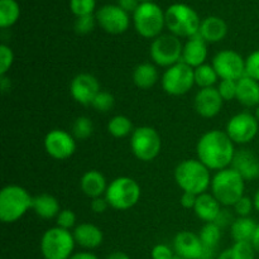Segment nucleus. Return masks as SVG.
Segmentation results:
<instances>
[{"label": "nucleus", "instance_id": "1", "mask_svg": "<svg viewBox=\"0 0 259 259\" xmlns=\"http://www.w3.org/2000/svg\"><path fill=\"white\" fill-rule=\"evenodd\" d=\"M234 142L225 132L212 129L200 137L196 146L197 159L210 171H222L232 166L235 156Z\"/></svg>", "mask_w": 259, "mask_h": 259}, {"label": "nucleus", "instance_id": "2", "mask_svg": "<svg viewBox=\"0 0 259 259\" xmlns=\"http://www.w3.org/2000/svg\"><path fill=\"white\" fill-rule=\"evenodd\" d=\"M175 180L184 192L196 196L205 194L211 186V172L199 159H185L175 168Z\"/></svg>", "mask_w": 259, "mask_h": 259}, {"label": "nucleus", "instance_id": "3", "mask_svg": "<svg viewBox=\"0 0 259 259\" xmlns=\"http://www.w3.org/2000/svg\"><path fill=\"white\" fill-rule=\"evenodd\" d=\"M33 207V197L19 185H8L0 191V220L13 224Z\"/></svg>", "mask_w": 259, "mask_h": 259}, {"label": "nucleus", "instance_id": "4", "mask_svg": "<svg viewBox=\"0 0 259 259\" xmlns=\"http://www.w3.org/2000/svg\"><path fill=\"white\" fill-rule=\"evenodd\" d=\"M210 190L222 206H234L235 202L244 196L245 181L235 169L228 167L215 172Z\"/></svg>", "mask_w": 259, "mask_h": 259}, {"label": "nucleus", "instance_id": "5", "mask_svg": "<svg viewBox=\"0 0 259 259\" xmlns=\"http://www.w3.org/2000/svg\"><path fill=\"white\" fill-rule=\"evenodd\" d=\"M166 15V27L171 34L179 38H191L199 34L200 20L197 13L191 7L186 4H174L167 8L164 12Z\"/></svg>", "mask_w": 259, "mask_h": 259}, {"label": "nucleus", "instance_id": "6", "mask_svg": "<svg viewBox=\"0 0 259 259\" xmlns=\"http://www.w3.org/2000/svg\"><path fill=\"white\" fill-rule=\"evenodd\" d=\"M142 196V190L138 182L128 176L114 179L108 185L105 199L109 206L115 210L125 211L138 204Z\"/></svg>", "mask_w": 259, "mask_h": 259}, {"label": "nucleus", "instance_id": "7", "mask_svg": "<svg viewBox=\"0 0 259 259\" xmlns=\"http://www.w3.org/2000/svg\"><path fill=\"white\" fill-rule=\"evenodd\" d=\"M75 245L72 232L55 227L43 233L39 247L45 259H70Z\"/></svg>", "mask_w": 259, "mask_h": 259}, {"label": "nucleus", "instance_id": "8", "mask_svg": "<svg viewBox=\"0 0 259 259\" xmlns=\"http://www.w3.org/2000/svg\"><path fill=\"white\" fill-rule=\"evenodd\" d=\"M133 23L139 35L154 39L161 35L166 25L164 12L153 2L141 3L133 13Z\"/></svg>", "mask_w": 259, "mask_h": 259}, {"label": "nucleus", "instance_id": "9", "mask_svg": "<svg viewBox=\"0 0 259 259\" xmlns=\"http://www.w3.org/2000/svg\"><path fill=\"white\" fill-rule=\"evenodd\" d=\"M132 153L142 162H152L162 149V139L158 132L148 125L134 129L131 136Z\"/></svg>", "mask_w": 259, "mask_h": 259}, {"label": "nucleus", "instance_id": "10", "mask_svg": "<svg viewBox=\"0 0 259 259\" xmlns=\"http://www.w3.org/2000/svg\"><path fill=\"white\" fill-rule=\"evenodd\" d=\"M182 50L184 45L179 37L174 34H161L152 40L149 56L154 65L168 68L181 61Z\"/></svg>", "mask_w": 259, "mask_h": 259}, {"label": "nucleus", "instance_id": "11", "mask_svg": "<svg viewBox=\"0 0 259 259\" xmlns=\"http://www.w3.org/2000/svg\"><path fill=\"white\" fill-rule=\"evenodd\" d=\"M195 85L194 68L180 61L166 68L162 75V89L171 96H182Z\"/></svg>", "mask_w": 259, "mask_h": 259}, {"label": "nucleus", "instance_id": "12", "mask_svg": "<svg viewBox=\"0 0 259 259\" xmlns=\"http://www.w3.org/2000/svg\"><path fill=\"white\" fill-rule=\"evenodd\" d=\"M259 131V121L255 115L243 111L233 115L227 123L225 133L234 144L250 143L257 137Z\"/></svg>", "mask_w": 259, "mask_h": 259}, {"label": "nucleus", "instance_id": "13", "mask_svg": "<svg viewBox=\"0 0 259 259\" xmlns=\"http://www.w3.org/2000/svg\"><path fill=\"white\" fill-rule=\"evenodd\" d=\"M212 67L220 80L238 81L245 76V60L233 50H223L212 58Z\"/></svg>", "mask_w": 259, "mask_h": 259}, {"label": "nucleus", "instance_id": "14", "mask_svg": "<svg viewBox=\"0 0 259 259\" xmlns=\"http://www.w3.org/2000/svg\"><path fill=\"white\" fill-rule=\"evenodd\" d=\"M45 149L48 156L58 161H65L73 156L76 151V139L68 132L52 129L45 137Z\"/></svg>", "mask_w": 259, "mask_h": 259}, {"label": "nucleus", "instance_id": "15", "mask_svg": "<svg viewBox=\"0 0 259 259\" xmlns=\"http://www.w3.org/2000/svg\"><path fill=\"white\" fill-rule=\"evenodd\" d=\"M96 22L109 34H121L131 24V18L119 5H104L96 12Z\"/></svg>", "mask_w": 259, "mask_h": 259}, {"label": "nucleus", "instance_id": "16", "mask_svg": "<svg viewBox=\"0 0 259 259\" xmlns=\"http://www.w3.org/2000/svg\"><path fill=\"white\" fill-rule=\"evenodd\" d=\"M100 91V83L98 78L88 72L76 75L70 83L71 96L76 103L81 105H91Z\"/></svg>", "mask_w": 259, "mask_h": 259}, {"label": "nucleus", "instance_id": "17", "mask_svg": "<svg viewBox=\"0 0 259 259\" xmlns=\"http://www.w3.org/2000/svg\"><path fill=\"white\" fill-rule=\"evenodd\" d=\"M174 250L176 255L185 259L205 258V248L199 234L189 230L177 233L174 239Z\"/></svg>", "mask_w": 259, "mask_h": 259}, {"label": "nucleus", "instance_id": "18", "mask_svg": "<svg viewBox=\"0 0 259 259\" xmlns=\"http://www.w3.org/2000/svg\"><path fill=\"white\" fill-rule=\"evenodd\" d=\"M224 100L215 88L200 89L194 99V106L196 113L202 118H214L222 111Z\"/></svg>", "mask_w": 259, "mask_h": 259}, {"label": "nucleus", "instance_id": "19", "mask_svg": "<svg viewBox=\"0 0 259 259\" xmlns=\"http://www.w3.org/2000/svg\"><path fill=\"white\" fill-rule=\"evenodd\" d=\"M230 167L235 169L244 181H253L259 177V158L249 149H239L235 152Z\"/></svg>", "mask_w": 259, "mask_h": 259}, {"label": "nucleus", "instance_id": "20", "mask_svg": "<svg viewBox=\"0 0 259 259\" xmlns=\"http://www.w3.org/2000/svg\"><path fill=\"white\" fill-rule=\"evenodd\" d=\"M76 244L85 250H93L100 247L104 242L103 230L91 223H81L72 230Z\"/></svg>", "mask_w": 259, "mask_h": 259}, {"label": "nucleus", "instance_id": "21", "mask_svg": "<svg viewBox=\"0 0 259 259\" xmlns=\"http://www.w3.org/2000/svg\"><path fill=\"white\" fill-rule=\"evenodd\" d=\"M207 58V42L200 34L189 38L184 45L181 61L190 67L196 68L204 65Z\"/></svg>", "mask_w": 259, "mask_h": 259}, {"label": "nucleus", "instance_id": "22", "mask_svg": "<svg viewBox=\"0 0 259 259\" xmlns=\"http://www.w3.org/2000/svg\"><path fill=\"white\" fill-rule=\"evenodd\" d=\"M108 182L105 176L98 169H90L82 175L80 180V189L85 196L90 199L105 196Z\"/></svg>", "mask_w": 259, "mask_h": 259}, {"label": "nucleus", "instance_id": "23", "mask_svg": "<svg viewBox=\"0 0 259 259\" xmlns=\"http://www.w3.org/2000/svg\"><path fill=\"white\" fill-rule=\"evenodd\" d=\"M223 206L211 192H205L197 196L194 211L196 217L204 223H215L222 212Z\"/></svg>", "mask_w": 259, "mask_h": 259}, {"label": "nucleus", "instance_id": "24", "mask_svg": "<svg viewBox=\"0 0 259 259\" xmlns=\"http://www.w3.org/2000/svg\"><path fill=\"white\" fill-rule=\"evenodd\" d=\"M237 100L245 108L259 105V82L249 76H243L237 81Z\"/></svg>", "mask_w": 259, "mask_h": 259}, {"label": "nucleus", "instance_id": "25", "mask_svg": "<svg viewBox=\"0 0 259 259\" xmlns=\"http://www.w3.org/2000/svg\"><path fill=\"white\" fill-rule=\"evenodd\" d=\"M228 25L224 19L219 17H207L201 20L199 34L207 43H218L227 37Z\"/></svg>", "mask_w": 259, "mask_h": 259}, {"label": "nucleus", "instance_id": "26", "mask_svg": "<svg viewBox=\"0 0 259 259\" xmlns=\"http://www.w3.org/2000/svg\"><path fill=\"white\" fill-rule=\"evenodd\" d=\"M133 82L142 90L152 89L159 80V73L156 65L151 62L139 63L133 71Z\"/></svg>", "mask_w": 259, "mask_h": 259}, {"label": "nucleus", "instance_id": "27", "mask_svg": "<svg viewBox=\"0 0 259 259\" xmlns=\"http://www.w3.org/2000/svg\"><path fill=\"white\" fill-rule=\"evenodd\" d=\"M33 211L37 214V217L42 219L50 220L53 218H57L61 209L60 202L53 195L51 194H40L33 197Z\"/></svg>", "mask_w": 259, "mask_h": 259}, {"label": "nucleus", "instance_id": "28", "mask_svg": "<svg viewBox=\"0 0 259 259\" xmlns=\"http://www.w3.org/2000/svg\"><path fill=\"white\" fill-rule=\"evenodd\" d=\"M199 237L205 248V258L211 259L222 239V228L217 223H205L200 229Z\"/></svg>", "mask_w": 259, "mask_h": 259}, {"label": "nucleus", "instance_id": "29", "mask_svg": "<svg viewBox=\"0 0 259 259\" xmlns=\"http://www.w3.org/2000/svg\"><path fill=\"white\" fill-rule=\"evenodd\" d=\"M258 224L250 217H238L230 225V235L234 242H252Z\"/></svg>", "mask_w": 259, "mask_h": 259}, {"label": "nucleus", "instance_id": "30", "mask_svg": "<svg viewBox=\"0 0 259 259\" xmlns=\"http://www.w3.org/2000/svg\"><path fill=\"white\" fill-rule=\"evenodd\" d=\"M20 15V8L15 0H0V28L12 27Z\"/></svg>", "mask_w": 259, "mask_h": 259}, {"label": "nucleus", "instance_id": "31", "mask_svg": "<svg viewBox=\"0 0 259 259\" xmlns=\"http://www.w3.org/2000/svg\"><path fill=\"white\" fill-rule=\"evenodd\" d=\"M108 132L114 138H125L134 132L133 123L125 115H115L109 120Z\"/></svg>", "mask_w": 259, "mask_h": 259}, {"label": "nucleus", "instance_id": "32", "mask_svg": "<svg viewBox=\"0 0 259 259\" xmlns=\"http://www.w3.org/2000/svg\"><path fill=\"white\" fill-rule=\"evenodd\" d=\"M194 75L195 85L199 86L200 89L214 88V85L219 80V76H218L215 68L212 67V65H207V63L194 68Z\"/></svg>", "mask_w": 259, "mask_h": 259}, {"label": "nucleus", "instance_id": "33", "mask_svg": "<svg viewBox=\"0 0 259 259\" xmlns=\"http://www.w3.org/2000/svg\"><path fill=\"white\" fill-rule=\"evenodd\" d=\"M94 133V124L89 116H78L75 119L72 124V131L71 134L78 141H85L90 138Z\"/></svg>", "mask_w": 259, "mask_h": 259}, {"label": "nucleus", "instance_id": "34", "mask_svg": "<svg viewBox=\"0 0 259 259\" xmlns=\"http://www.w3.org/2000/svg\"><path fill=\"white\" fill-rule=\"evenodd\" d=\"M255 253L250 242H235L230 248L232 259H255Z\"/></svg>", "mask_w": 259, "mask_h": 259}, {"label": "nucleus", "instance_id": "35", "mask_svg": "<svg viewBox=\"0 0 259 259\" xmlns=\"http://www.w3.org/2000/svg\"><path fill=\"white\" fill-rule=\"evenodd\" d=\"M114 104H115V99H114L113 94L101 90L100 93L96 95V98L94 99L91 106H93L96 111H99V113H108V111L113 108Z\"/></svg>", "mask_w": 259, "mask_h": 259}, {"label": "nucleus", "instance_id": "36", "mask_svg": "<svg viewBox=\"0 0 259 259\" xmlns=\"http://www.w3.org/2000/svg\"><path fill=\"white\" fill-rule=\"evenodd\" d=\"M70 9L76 18L90 15L95 9V0H70Z\"/></svg>", "mask_w": 259, "mask_h": 259}, {"label": "nucleus", "instance_id": "37", "mask_svg": "<svg viewBox=\"0 0 259 259\" xmlns=\"http://www.w3.org/2000/svg\"><path fill=\"white\" fill-rule=\"evenodd\" d=\"M96 24H98V22H96V17H94L93 14L83 15V17L76 18V22H75V25H73V28H75V32L77 33V34L83 35L93 32Z\"/></svg>", "mask_w": 259, "mask_h": 259}, {"label": "nucleus", "instance_id": "38", "mask_svg": "<svg viewBox=\"0 0 259 259\" xmlns=\"http://www.w3.org/2000/svg\"><path fill=\"white\" fill-rule=\"evenodd\" d=\"M14 63V53L7 45H0V76H5Z\"/></svg>", "mask_w": 259, "mask_h": 259}, {"label": "nucleus", "instance_id": "39", "mask_svg": "<svg viewBox=\"0 0 259 259\" xmlns=\"http://www.w3.org/2000/svg\"><path fill=\"white\" fill-rule=\"evenodd\" d=\"M76 214L70 209H62L60 214L56 218V227H60L62 229L70 230L75 229L76 228Z\"/></svg>", "mask_w": 259, "mask_h": 259}, {"label": "nucleus", "instance_id": "40", "mask_svg": "<svg viewBox=\"0 0 259 259\" xmlns=\"http://www.w3.org/2000/svg\"><path fill=\"white\" fill-rule=\"evenodd\" d=\"M217 89L224 101H230L233 99H237V81L222 80Z\"/></svg>", "mask_w": 259, "mask_h": 259}, {"label": "nucleus", "instance_id": "41", "mask_svg": "<svg viewBox=\"0 0 259 259\" xmlns=\"http://www.w3.org/2000/svg\"><path fill=\"white\" fill-rule=\"evenodd\" d=\"M245 75L259 82V50L245 58Z\"/></svg>", "mask_w": 259, "mask_h": 259}, {"label": "nucleus", "instance_id": "42", "mask_svg": "<svg viewBox=\"0 0 259 259\" xmlns=\"http://www.w3.org/2000/svg\"><path fill=\"white\" fill-rule=\"evenodd\" d=\"M233 207H234L238 217L244 218V217H249L252 210L254 209V204H253V200L250 199V197L245 196L244 195V196L240 197V199L235 202V205Z\"/></svg>", "mask_w": 259, "mask_h": 259}, {"label": "nucleus", "instance_id": "43", "mask_svg": "<svg viewBox=\"0 0 259 259\" xmlns=\"http://www.w3.org/2000/svg\"><path fill=\"white\" fill-rule=\"evenodd\" d=\"M152 259H174L176 257L174 248L167 244H156L152 248L151 252Z\"/></svg>", "mask_w": 259, "mask_h": 259}, {"label": "nucleus", "instance_id": "44", "mask_svg": "<svg viewBox=\"0 0 259 259\" xmlns=\"http://www.w3.org/2000/svg\"><path fill=\"white\" fill-rule=\"evenodd\" d=\"M90 207L95 214H103V212H105L106 209L110 206H109L105 196H100V197H95V199H91Z\"/></svg>", "mask_w": 259, "mask_h": 259}, {"label": "nucleus", "instance_id": "45", "mask_svg": "<svg viewBox=\"0 0 259 259\" xmlns=\"http://www.w3.org/2000/svg\"><path fill=\"white\" fill-rule=\"evenodd\" d=\"M196 195L190 194V192H182L181 197H180V204L185 209H194L195 205H196Z\"/></svg>", "mask_w": 259, "mask_h": 259}, {"label": "nucleus", "instance_id": "46", "mask_svg": "<svg viewBox=\"0 0 259 259\" xmlns=\"http://www.w3.org/2000/svg\"><path fill=\"white\" fill-rule=\"evenodd\" d=\"M139 0H118V5L126 13L136 12L137 8L139 7Z\"/></svg>", "mask_w": 259, "mask_h": 259}, {"label": "nucleus", "instance_id": "47", "mask_svg": "<svg viewBox=\"0 0 259 259\" xmlns=\"http://www.w3.org/2000/svg\"><path fill=\"white\" fill-rule=\"evenodd\" d=\"M230 222L233 223L234 220L230 219V215H229V212H228V210H222V212H220V215L218 217L217 222L215 223H217V224L222 228V227H225V225L229 224Z\"/></svg>", "mask_w": 259, "mask_h": 259}, {"label": "nucleus", "instance_id": "48", "mask_svg": "<svg viewBox=\"0 0 259 259\" xmlns=\"http://www.w3.org/2000/svg\"><path fill=\"white\" fill-rule=\"evenodd\" d=\"M70 259H99L98 255H95L94 253H91L90 250H83V252H77L73 253L71 255Z\"/></svg>", "mask_w": 259, "mask_h": 259}, {"label": "nucleus", "instance_id": "49", "mask_svg": "<svg viewBox=\"0 0 259 259\" xmlns=\"http://www.w3.org/2000/svg\"><path fill=\"white\" fill-rule=\"evenodd\" d=\"M105 259H131V257L124 252H113L106 255Z\"/></svg>", "mask_w": 259, "mask_h": 259}, {"label": "nucleus", "instance_id": "50", "mask_svg": "<svg viewBox=\"0 0 259 259\" xmlns=\"http://www.w3.org/2000/svg\"><path fill=\"white\" fill-rule=\"evenodd\" d=\"M9 78L7 76H0V89H2L3 93H5L7 90L10 89V81H8Z\"/></svg>", "mask_w": 259, "mask_h": 259}, {"label": "nucleus", "instance_id": "51", "mask_svg": "<svg viewBox=\"0 0 259 259\" xmlns=\"http://www.w3.org/2000/svg\"><path fill=\"white\" fill-rule=\"evenodd\" d=\"M250 243H252V245L254 247L255 252L259 253V224H258L257 229H255V233H254V235H253L252 242Z\"/></svg>", "mask_w": 259, "mask_h": 259}, {"label": "nucleus", "instance_id": "52", "mask_svg": "<svg viewBox=\"0 0 259 259\" xmlns=\"http://www.w3.org/2000/svg\"><path fill=\"white\" fill-rule=\"evenodd\" d=\"M253 204H254V209L259 212V189L254 194V197H253Z\"/></svg>", "mask_w": 259, "mask_h": 259}, {"label": "nucleus", "instance_id": "53", "mask_svg": "<svg viewBox=\"0 0 259 259\" xmlns=\"http://www.w3.org/2000/svg\"><path fill=\"white\" fill-rule=\"evenodd\" d=\"M218 259H232V254H230V248H229V249L224 250L223 253H220Z\"/></svg>", "mask_w": 259, "mask_h": 259}, {"label": "nucleus", "instance_id": "54", "mask_svg": "<svg viewBox=\"0 0 259 259\" xmlns=\"http://www.w3.org/2000/svg\"><path fill=\"white\" fill-rule=\"evenodd\" d=\"M254 115H255V118L258 119V121H259V105L257 106V108H255V113H254Z\"/></svg>", "mask_w": 259, "mask_h": 259}, {"label": "nucleus", "instance_id": "55", "mask_svg": "<svg viewBox=\"0 0 259 259\" xmlns=\"http://www.w3.org/2000/svg\"><path fill=\"white\" fill-rule=\"evenodd\" d=\"M147 2H152V0H139V3H147Z\"/></svg>", "mask_w": 259, "mask_h": 259}, {"label": "nucleus", "instance_id": "56", "mask_svg": "<svg viewBox=\"0 0 259 259\" xmlns=\"http://www.w3.org/2000/svg\"><path fill=\"white\" fill-rule=\"evenodd\" d=\"M174 259H185V258H181V257H179V255H176Z\"/></svg>", "mask_w": 259, "mask_h": 259}, {"label": "nucleus", "instance_id": "57", "mask_svg": "<svg viewBox=\"0 0 259 259\" xmlns=\"http://www.w3.org/2000/svg\"><path fill=\"white\" fill-rule=\"evenodd\" d=\"M204 259H207V258H204Z\"/></svg>", "mask_w": 259, "mask_h": 259}]
</instances>
